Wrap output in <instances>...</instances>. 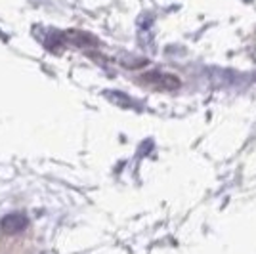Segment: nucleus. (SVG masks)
<instances>
[{
	"label": "nucleus",
	"mask_w": 256,
	"mask_h": 254,
	"mask_svg": "<svg viewBox=\"0 0 256 254\" xmlns=\"http://www.w3.org/2000/svg\"><path fill=\"white\" fill-rule=\"evenodd\" d=\"M27 224L29 220L20 214V212H12L8 216H4L2 220H0V230L4 233H8V235H16V233L23 232L25 228H27Z\"/></svg>",
	"instance_id": "obj_1"
}]
</instances>
